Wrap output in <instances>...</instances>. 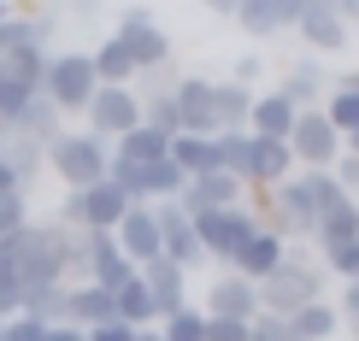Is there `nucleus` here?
Returning <instances> with one entry per match:
<instances>
[{
  "mask_svg": "<svg viewBox=\"0 0 359 341\" xmlns=\"http://www.w3.org/2000/svg\"><path fill=\"white\" fill-rule=\"evenodd\" d=\"M0 265L18 277L24 294H29V288H48V283H65V230H59L53 218H48V224L29 218L18 235L0 242Z\"/></svg>",
  "mask_w": 359,
  "mask_h": 341,
  "instance_id": "1",
  "label": "nucleus"
},
{
  "mask_svg": "<svg viewBox=\"0 0 359 341\" xmlns=\"http://www.w3.org/2000/svg\"><path fill=\"white\" fill-rule=\"evenodd\" d=\"M107 165H112V147L95 141V136H88V130H77V124H65V130L48 141V171L71 188V195H83V188L107 183Z\"/></svg>",
  "mask_w": 359,
  "mask_h": 341,
  "instance_id": "2",
  "label": "nucleus"
},
{
  "mask_svg": "<svg viewBox=\"0 0 359 341\" xmlns=\"http://www.w3.org/2000/svg\"><path fill=\"white\" fill-rule=\"evenodd\" d=\"M95 65H88V48H71V53H48V71H41V100L65 118H83V106L95 100Z\"/></svg>",
  "mask_w": 359,
  "mask_h": 341,
  "instance_id": "3",
  "label": "nucleus"
},
{
  "mask_svg": "<svg viewBox=\"0 0 359 341\" xmlns=\"http://www.w3.org/2000/svg\"><path fill=\"white\" fill-rule=\"evenodd\" d=\"M253 294H259V312H265V318H294L301 306L324 300V277H318V265H312V259L289 253V259H283Z\"/></svg>",
  "mask_w": 359,
  "mask_h": 341,
  "instance_id": "4",
  "label": "nucleus"
},
{
  "mask_svg": "<svg viewBox=\"0 0 359 341\" xmlns=\"http://www.w3.org/2000/svg\"><path fill=\"white\" fill-rule=\"evenodd\" d=\"M112 36H118V48L130 53L136 77H159V71H171V36L159 29V18L147 6H124Z\"/></svg>",
  "mask_w": 359,
  "mask_h": 341,
  "instance_id": "5",
  "label": "nucleus"
},
{
  "mask_svg": "<svg viewBox=\"0 0 359 341\" xmlns=\"http://www.w3.org/2000/svg\"><path fill=\"white\" fill-rule=\"evenodd\" d=\"M253 230H259L253 206H224V212L194 218V235H201V253H206V265H224V271H230V259L242 253V242H248Z\"/></svg>",
  "mask_w": 359,
  "mask_h": 341,
  "instance_id": "6",
  "label": "nucleus"
},
{
  "mask_svg": "<svg viewBox=\"0 0 359 341\" xmlns=\"http://www.w3.org/2000/svg\"><path fill=\"white\" fill-rule=\"evenodd\" d=\"M136 124H142V95L136 88H95V100L83 106V130L107 147L124 141Z\"/></svg>",
  "mask_w": 359,
  "mask_h": 341,
  "instance_id": "7",
  "label": "nucleus"
},
{
  "mask_svg": "<svg viewBox=\"0 0 359 341\" xmlns=\"http://www.w3.org/2000/svg\"><path fill=\"white\" fill-rule=\"evenodd\" d=\"M41 71H48V48H18L0 59V124H12L41 95Z\"/></svg>",
  "mask_w": 359,
  "mask_h": 341,
  "instance_id": "8",
  "label": "nucleus"
},
{
  "mask_svg": "<svg viewBox=\"0 0 359 341\" xmlns=\"http://www.w3.org/2000/svg\"><path fill=\"white\" fill-rule=\"evenodd\" d=\"M289 153H294V171H330L341 159V136L330 130L324 112H301L289 130Z\"/></svg>",
  "mask_w": 359,
  "mask_h": 341,
  "instance_id": "9",
  "label": "nucleus"
},
{
  "mask_svg": "<svg viewBox=\"0 0 359 341\" xmlns=\"http://www.w3.org/2000/svg\"><path fill=\"white\" fill-rule=\"evenodd\" d=\"M294 36H301V48L312 59H336L348 48V24L336 18V0H306L301 18H294Z\"/></svg>",
  "mask_w": 359,
  "mask_h": 341,
  "instance_id": "10",
  "label": "nucleus"
},
{
  "mask_svg": "<svg viewBox=\"0 0 359 341\" xmlns=\"http://www.w3.org/2000/svg\"><path fill=\"white\" fill-rule=\"evenodd\" d=\"M154 224H159V259H171L177 271H194V265H206L201 235H194V218L177 212V200L154 206Z\"/></svg>",
  "mask_w": 359,
  "mask_h": 341,
  "instance_id": "11",
  "label": "nucleus"
},
{
  "mask_svg": "<svg viewBox=\"0 0 359 341\" xmlns=\"http://www.w3.org/2000/svg\"><path fill=\"white\" fill-rule=\"evenodd\" d=\"M301 6H306V0H236L230 18L242 24L248 41H271V36H283V29H294Z\"/></svg>",
  "mask_w": 359,
  "mask_h": 341,
  "instance_id": "12",
  "label": "nucleus"
},
{
  "mask_svg": "<svg viewBox=\"0 0 359 341\" xmlns=\"http://www.w3.org/2000/svg\"><path fill=\"white\" fill-rule=\"evenodd\" d=\"M171 106H177V130H183V136H218L212 77H177L171 83Z\"/></svg>",
  "mask_w": 359,
  "mask_h": 341,
  "instance_id": "13",
  "label": "nucleus"
},
{
  "mask_svg": "<svg viewBox=\"0 0 359 341\" xmlns=\"http://www.w3.org/2000/svg\"><path fill=\"white\" fill-rule=\"evenodd\" d=\"M277 95L289 100L294 112H318V106H324V95H330V71H324V59H312V53H301V59H294L289 71H283Z\"/></svg>",
  "mask_w": 359,
  "mask_h": 341,
  "instance_id": "14",
  "label": "nucleus"
},
{
  "mask_svg": "<svg viewBox=\"0 0 359 341\" xmlns=\"http://www.w3.org/2000/svg\"><path fill=\"white\" fill-rule=\"evenodd\" d=\"M242 195H248V188L236 183V176L212 171V176H194V183H183L177 212H183V218H206V212H224V206H242Z\"/></svg>",
  "mask_w": 359,
  "mask_h": 341,
  "instance_id": "15",
  "label": "nucleus"
},
{
  "mask_svg": "<svg viewBox=\"0 0 359 341\" xmlns=\"http://www.w3.org/2000/svg\"><path fill=\"white\" fill-rule=\"evenodd\" d=\"M283 259H289V242H283V235H271V230L259 224V230H253L248 242H242V253L230 259V277H242V283H253V288H259V283L277 271Z\"/></svg>",
  "mask_w": 359,
  "mask_h": 341,
  "instance_id": "16",
  "label": "nucleus"
},
{
  "mask_svg": "<svg viewBox=\"0 0 359 341\" xmlns=\"http://www.w3.org/2000/svg\"><path fill=\"white\" fill-rule=\"evenodd\" d=\"M142 288H147V300H154V323H165L171 312L189 306V271H177L171 259L142 265Z\"/></svg>",
  "mask_w": 359,
  "mask_h": 341,
  "instance_id": "17",
  "label": "nucleus"
},
{
  "mask_svg": "<svg viewBox=\"0 0 359 341\" xmlns=\"http://www.w3.org/2000/svg\"><path fill=\"white\" fill-rule=\"evenodd\" d=\"M206 318L218 323H253L259 318V294H253V283H242V277L224 271L218 283H206Z\"/></svg>",
  "mask_w": 359,
  "mask_h": 341,
  "instance_id": "18",
  "label": "nucleus"
},
{
  "mask_svg": "<svg viewBox=\"0 0 359 341\" xmlns=\"http://www.w3.org/2000/svg\"><path fill=\"white\" fill-rule=\"evenodd\" d=\"M112 242H118V253H124L130 265H154L159 259V224H154V206H130L124 212V224L112 230Z\"/></svg>",
  "mask_w": 359,
  "mask_h": 341,
  "instance_id": "19",
  "label": "nucleus"
},
{
  "mask_svg": "<svg viewBox=\"0 0 359 341\" xmlns=\"http://www.w3.org/2000/svg\"><path fill=\"white\" fill-rule=\"evenodd\" d=\"M83 283H95V288L118 294L124 283H136V265L118 253V242H112V235H88V265H83Z\"/></svg>",
  "mask_w": 359,
  "mask_h": 341,
  "instance_id": "20",
  "label": "nucleus"
},
{
  "mask_svg": "<svg viewBox=\"0 0 359 341\" xmlns=\"http://www.w3.org/2000/svg\"><path fill=\"white\" fill-rule=\"evenodd\" d=\"M0 165H6L12 176H18V188L29 195V183H36L41 171H48V147H41L36 136H24V130L0 124Z\"/></svg>",
  "mask_w": 359,
  "mask_h": 341,
  "instance_id": "21",
  "label": "nucleus"
},
{
  "mask_svg": "<svg viewBox=\"0 0 359 341\" xmlns=\"http://www.w3.org/2000/svg\"><path fill=\"white\" fill-rule=\"evenodd\" d=\"M294 118H301V112H294L277 88H259V95H253V106H248V136H259V141H289Z\"/></svg>",
  "mask_w": 359,
  "mask_h": 341,
  "instance_id": "22",
  "label": "nucleus"
},
{
  "mask_svg": "<svg viewBox=\"0 0 359 341\" xmlns=\"http://www.w3.org/2000/svg\"><path fill=\"white\" fill-rule=\"evenodd\" d=\"M324 118H330L336 136H353L359 130V71H341V77H330V95H324Z\"/></svg>",
  "mask_w": 359,
  "mask_h": 341,
  "instance_id": "23",
  "label": "nucleus"
},
{
  "mask_svg": "<svg viewBox=\"0 0 359 341\" xmlns=\"http://www.w3.org/2000/svg\"><path fill=\"white\" fill-rule=\"evenodd\" d=\"M88 65H95V83L100 88H130V83H136V65H130V53L118 48V36L95 41V48H88Z\"/></svg>",
  "mask_w": 359,
  "mask_h": 341,
  "instance_id": "24",
  "label": "nucleus"
},
{
  "mask_svg": "<svg viewBox=\"0 0 359 341\" xmlns=\"http://www.w3.org/2000/svg\"><path fill=\"white\" fill-rule=\"evenodd\" d=\"M165 159L189 176V183H194V176H212V171H218L212 136H171V153H165Z\"/></svg>",
  "mask_w": 359,
  "mask_h": 341,
  "instance_id": "25",
  "label": "nucleus"
},
{
  "mask_svg": "<svg viewBox=\"0 0 359 341\" xmlns=\"http://www.w3.org/2000/svg\"><path fill=\"white\" fill-rule=\"evenodd\" d=\"M253 95L259 88H242V83H212V118H218V130H248V106H253Z\"/></svg>",
  "mask_w": 359,
  "mask_h": 341,
  "instance_id": "26",
  "label": "nucleus"
},
{
  "mask_svg": "<svg viewBox=\"0 0 359 341\" xmlns=\"http://www.w3.org/2000/svg\"><path fill=\"white\" fill-rule=\"evenodd\" d=\"M312 242L318 247H341V242H359V200H336L330 212L312 224Z\"/></svg>",
  "mask_w": 359,
  "mask_h": 341,
  "instance_id": "27",
  "label": "nucleus"
},
{
  "mask_svg": "<svg viewBox=\"0 0 359 341\" xmlns=\"http://www.w3.org/2000/svg\"><path fill=\"white\" fill-rule=\"evenodd\" d=\"M289 330H294V341H330V335H341V318L330 300H312L289 318Z\"/></svg>",
  "mask_w": 359,
  "mask_h": 341,
  "instance_id": "28",
  "label": "nucleus"
},
{
  "mask_svg": "<svg viewBox=\"0 0 359 341\" xmlns=\"http://www.w3.org/2000/svg\"><path fill=\"white\" fill-rule=\"evenodd\" d=\"M12 130H24V136H36L41 147H48V141L59 136V130H65V118H59V112L48 106V100H41V95H36V100H29V106H24L18 118H12Z\"/></svg>",
  "mask_w": 359,
  "mask_h": 341,
  "instance_id": "29",
  "label": "nucleus"
},
{
  "mask_svg": "<svg viewBox=\"0 0 359 341\" xmlns=\"http://www.w3.org/2000/svg\"><path fill=\"white\" fill-rule=\"evenodd\" d=\"M18 318H36V323H65V283H48V288H29Z\"/></svg>",
  "mask_w": 359,
  "mask_h": 341,
  "instance_id": "30",
  "label": "nucleus"
},
{
  "mask_svg": "<svg viewBox=\"0 0 359 341\" xmlns=\"http://www.w3.org/2000/svg\"><path fill=\"white\" fill-rule=\"evenodd\" d=\"M324 253V271L341 277V283H359V242H341V247H318Z\"/></svg>",
  "mask_w": 359,
  "mask_h": 341,
  "instance_id": "31",
  "label": "nucleus"
},
{
  "mask_svg": "<svg viewBox=\"0 0 359 341\" xmlns=\"http://www.w3.org/2000/svg\"><path fill=\"white\" fill-rule=\"evenodd\" d=\"M18 48H36V41H29V18H24L18 6H12L6 18H0V59H6V53H18Z\"/></svg>",
  "mask_w": 359,
  "mask_h": 341,
  "instance_id": "32",
  "label": "nucleus"
},
{
  "mask_svg": "<svg viewBox=\"0 0 359 341\" xmlns=\"http://www.w3.org/2000/svg\"><path fill=\"white\" fill-rule=\"evenodd\" d=\"M29 224V195H0V242Z\"/></svg>",
  "mask_w": 359,
  "mask_h": 341,
  "instance_id": "33",
  "label": "nucleus"
},
{
  "mask_svg": "<svg viewBox=\"0 0 359 341\" xmlns=\"http://www.w3.org/2000/svg\"><path fill=\"white\" fill-rule=\"evenodd\" d=\"M341 330H348V341H359V283H341V306H336Z\"/></svg>",
  "mask_w": 359,
  "mask_h": 341,
  "instance_id": "34",
  "label": "nucleus"
},
{
  "mask_svg": "<svg viewBox=\"0 0 359 341\" xmlns=\"http://www.w3.org/2000/svg\"><path fill=\"white\" fill-rule=\"evenodd\" d=\"M259 77H265V59L259 53H242L230 65V83H242V88H259Z\"/></svg>",
  "mask_w": 359,
  "mask_h": 341,
  "instance_id": "35",
  "label": "nucleus"
},
{
  "mask_svg": "<svg viewBox=\"0 0 359 341\" xmlns=\"http://www.w3.org/2000/svg\"><path fill=\"white\" fill-rule=\"evenodd\" d=\"M330 176H336V188H341L348 200H359V159H348V153H341L336 165H330Z\"/></svg>",
  "mask_w": 359,
  "mask_h": 341,
  "instance_id": "36",
  "label": "nucleus"
},
{
  "mask_svg": "<svg viewBox=\"0 0 359 341\" xmlns=\"http://www.w3.org/2000/svg\"><path fill=\"white\" fill-rule=\"evenodd\" d=\"M206 341H248V323H218V318H206Z\"/></svg>",
  "mask_w": 359,
  "mask_h": 341,
  "instance_id": "37",
  "label": "nucleus"
},
{
  "mask_svg": "<svg viewBox=\"0 0 359 341\" xmlns=\"http://www.w3.org/2000/svg\"><path fill=\"white\" fill-rule=\"evenodd\" d=\"M83 335H88V341H136V330H130V323H118V318L100 323V330H83Z\"/></svg>",
  "mask_w": 359,
  "mask_h": 341,
  "instance_id": "38",
  "label": "nucleus"
},
{
  "mask_svg": "<svg viewBox=\"0 0 359 341\" xmlns=\"http://www.w3.org/2000/svg\"><path fill=\"white\" fill-rule=\"evenodd\" d=\"M41 341H88V335L77 330V323H48V335H41Z\"/></svg>",
  "mask_w": 359,
  "mask_h": 341,
  "instance_id": "39",
  "label": "nucleus"
},
{
  "mask_svg": "<svg viewBox=\"0 0 359 341\" xmlns=\"http://www.w3.org/2000/svg\"><path fill=\"white\" fill-rule=\"evenodd\" d=\"M336 18L353 29V24H359V0H336Z\"/></svg>",
  "mask_w": 359,
  "mask_h": 341,
  "instance_id": "40",
  "label": "nucleus"
},
{
  "mask_svg": "<svg viewBox=\"0 0 359 341\" xmlns=\"http://www.w3.org/2000/svg\"><path fill=\"white\" fill-rule=\"evenodd\" d=\"M0 195H24V188H18V176H12L6 165H0Z\"/></svg>",
  "mask_w": 359,
  "mask_h": 341,
  "instance_id": "41",
  "label": "nucleus"
},
{
  "mask_svg": "<svg viewBox=\"0 0 359 341\" xmlns=\"http://www.w3.org/2000/svg\"><path fill=\"white\" fill-rule=\"evenodd\" d=\"M341 153H348V159H359V130H353V136H341Z\"/></svg>",
  "mask_w": 359,
  "mask_h": 341,
  "instance_id": "42",
  "label": "nucleus"
},
{
  "mask_svg": "<svg viewBox=\"0 0 359 341\" xmlns=\"http://www.w3.org/2000/svg\"><path fill=\"white\" fill-rule=\"evenodd\" d=\"M6 12H12V6H6V0H0V18H6Z\"/></svg>",
  "mask_w": 359,
  "mask_h": 341,
  "instance_id": "43",
  "label": "nucleus"
},
{
  "mask_svg": "<svg viewBox=\"0 0 359 341\" xmlns=\"http://www.w3.org/2000/svg\"><path fill=\"white\" fill-rule=\"evenodd\" d=\"M0 330H6V323H0Z\"/></svg>",
  "mask_w": 359,
  "mask_h": 341,
  "instance_id": "44",
  "label": "nucleus"
}]
</instances>
